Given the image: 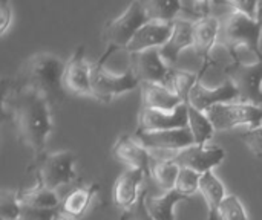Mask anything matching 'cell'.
Here are the masks:
<instances>
[{
	"mask_svg": "<svg viewBox=\"0 0 262 220\" xmlns=\"http://www.w3.org/2000/svg\"><path fill=\"white\" fill-rule=\"evenodd\" d=\"M3 113L11 118L18 141L34 152V158L45 153L52 119L51 104L41 93L29 89L5 87Z\"/></svg>",
	"mask_w": 262,
	"mask_h": 220,
	"instance_id": "cell-1",
	"label": "cell"
},
{
	"mask_svg": "<svg viewBox=\"0 0 262 220\" xmlns=\"http://www.w3.org/2000/svg\"><path fill=\"white\" fill-rule=\"evenodd\" d=\"M64 63L51 52H37L26 58L17 75L9 80L6 89H29L41 93L49 104L63 103L66 89L63 86Z\"/></svg>",
	"mask_w": 262,
	"mask_h": 220,
	"instance_id": "cell-2",
	"label": "cell"
},
{
	"mask_svg": "<svg viewBox=\"0 0 262 220\" xmlns=\"http://www.w3.org/2000/svg\"><path fill=\"white\" fill-rule=\"evenodd\" d=\"M261 34L262 23L259 20H253L236 11H229L221 21L218 40L229 51L230 57L236 55L239 46H244L256 57V60H261Z\"/></svg>",
	"mask_w": 262,
	"mask_h": 220,
	"instance_id": "cell-3",
	"label": "cell"
},
{
	"mask_svg": "<svg viewBox=\"0 0 262 220\" xmlns=\"http://www.w3.org/2000/svg\"><path fill=\"white\" fill-rule=\"evenodd\" d=\"M75 155L69 150L55 153H41L34 158L29 170L35 175L37 185L55 191L58 187L69 184L75 179L74 170Z\"/></svg>",
	"mask_w": 262,
	"mask_h": 220,
	"instance_id": "cell-4",
	"label": "cell"
},
{
	"mask_svg": "<svg viewBox=\"0 0 262 220\" xmlns=\"http://www.w3.org/2000/svg\"><path fill=\"white\" fill-rule=\"evenodd\" d=\"M147 15L143 2H132L117 18L109 20L103 29V38L107 44L106 52L103 54L106 58L120 47H127L137 31L147 23Z\"/></svg>",
	"mask_w": 262,
	"mask_h": 220,
	"instance_id": "cell-5",
	"label": "cell"
},
{
	"mask_svg": "<svg viewBox=\"0 0 262 220\" xmlns=\"http://www.w3.org/2000/svg\"><path fill=\"white\" fill-rule=\"evenodd\" d=\"M104 60L106 57L101 55V58L91 64V96L103 103H111L117 95L141 86L130 69L118 75L107 72L104 69Z\"/></svg>",
	"mask_w": 262,
	"mask_h": 220,
	"instance_id": "cell-6",
	"label": "cell"
},
{
	"mask_svg": "<svg viewBox=\"0 0 262 220\" xmlns=\"http://www.w3.org/2000/svg\"><path fill=\"white\" fill-rule=\"evenodd\" d=\"M226 77L235 84L239 101L244 104H262V58L253 63H244L238 54L232 57V63L224 69Z\"/></svg>",
	"mask_w": 262,
	"mask_h": 220,
	"instance_id": "cell-7",
	"label": "cell"
},
{
	"mask_svg": "<svg viewBox=\"0 0 262 220\" xmlns=\"http://www.w3.org/2000/svg\"><path fill=\"white\" fill-rule=\"evenodd\" d=\"M206 113L218 132L230 130L238 126L258 127L262 121V107L244 103L218 104L210 107Z\"/></svg>",
	"mask_w": 262,
	"mask_h": 220,
	"instance_id": "cell-8",
	"label": "cell"
},
{
	"mask_svg": "<svg viewBox=\"0 0 262 220\" xmlns=\"http://www.w3.org/2000/svg\"><path fill=\"white\" fill-rule=\"evenodd\" d=\"M129 61H130L129 69L132 70L135 78L140 81V84L143 83H154V84H163V86L169 84L173 67H170L163 60L160 54V47L134 52L130 54Z\"/></svg>",
	"mask_w": 262,
	"mask_h": 220,
	"instance_id": "cell-9",
	"label": "cell"
},
{
	"mask_svg": "<svg viewBox=\"0 0 262 220\" xmlns=\"http://www.w3.org/2000/svg\"><path fill=\"white\" fill-rule=\"evenodd\" d=\"M189 127V113L187 104H181L173 112L152 110L141 107L138 113V127L135 133H147V132H161V130H173Z\"/></svg>",
	"mask_w": 262,
	"mask_h": 220,
	"instance_id": "cell-10",
	"label": "cell"
},
{
	"mask_svg": "<svg viewBox=\"0 0 262 220\" xmlns=\"http://www.w3.org/2000/svg\"><path fill=\"white\" fill-rule=\"evenodd\" d=\"M226 152L223 149H204L200 145H190L178 152L170 158L180 168H190L200 175L213 170L224 159Z\"/></svg>",
	"mask_w": 262,
	"mask_h": 220,
	"instance_id": "cell-11",
	"label": "cell"
},
{
	"mask_svg": "<svg viewBox=\"0 0 262 220\" xmlns=\"http://www.w3.org/2000/svg\"><path fill=\"white\" fill-rule=\"evenodd\" d=\"M63 86L78 95H91V64L84 58V46H78L64 63Z\"/></svg>",
	"mask_w": 262,
	"mask_h": 220,
	"instance_id": "cell-12",
	"label": "cell"
},
{
	"mask_svg": "<svg viewBox=\"0 0 262 220\" xmlns=\"http://www.w3.org/2000/svg\"><path fill=\"white\" fill-rule=\"evenodd\" d=\"M137 139L146 149H158V150H184L190 145H195V138L189 127L173 129V130H161V132H147V133H135Z\"/></svg>",
	"mask_w": 262,
	"mask_h": 220,
	"instance_id": "cell-13",
	"label": "cell"
},
{
	"mask_svg": "<svg viewBox=\"0 0 262 220\" xmlns=\"http://www.w3.org/2000/svg\"><path fill=\"white\" fill-rule=\"evenodd\" d=\"M239 93L238 89L235 87V84L226 78V81L218 86L216 89H207L201 84V81H198L195 84V87L190 92L189 96V104L193 106L195 109H198L200 112H207L210 107L218 106V104H226L232 100H238Z\"/></svg>",
	"mask_w": 262,
	"mask_h": 220,
	"instance_id": "cell-14",
	"label": "cell"
},
{
	"mask_svg": "<svg viewBox=\"0 0 262 220\" xmlns=\"http://www.w3.org/2000/svg\"><path fill=\"white\" fill-rule=\"evenodd\" d=\"M112 153L120 162L127 165V168L141 170L144 173L150 172V162L154 158L147 153V149L140 144V141H135L129 135L118 136L112 147Z\"/></svg>",
	"mask_w": 262,
	"mask_h": 220,
	"instance_id": "cell-15",
	"label": "cell"
},
{
	"mask_svg": "<svg viewBox=\"0 0 262 220\" xmlns=\"http://www.w3.org/2000/svg\"><path fill=\"white\" fill-rule=\"evenodd\" d=\"M172 31H173V21L172 23L147 21L137 31V34L127 44L126 51L129 54H134L152 47H161L170 38Z\"/></svg>",
	"mask_w": 262,
	"mask_h": 220,
	"instance_id": "cell-16",
	"label": "cell"
},
{
	"mask_svg": "<svg viewBox=\"0 0 262 220\" xmlns=\"http://www.w3.org/2000/svg\"><path fill=\"white\" fill-rule=\"evenodd\" d=\"M144 175L146 173L141 170L127 168L117 178L114 188H112V201L118 208L126 211L132 205H135V202L138 201L143 191V190L140 191V184Z\"/></svg>",
	"mask_w": 262,
	"mask_h": 220,
	"instance_id": "cell-17",
	"label": "cell"
},
{
	"mask_svg": "<svg viewBox=\"0 0 262 220\" xmlns=\"http://www.w3.org/2000/svg\"><path fill=\"white\" fill-rule=\"evenodd\" d=\"M220 28H221V21L213 15L193 23V46L192 47L203 58L206 66H210L213 61L212 49L215 43L218 41Z\"/></svg>",
	"mask_w": 262,
	"mask_h": 220,
	"instance_id": "cell-18",
	"label": "cell"
},
{
	"mask_svg": "<svg viewBox=\"0 0 262 220\" xmlns=\"http://www.w3.org/2000/svg\"><path fill=\"white\" fill-rule=\"evenodd\" d=\"M190 46H193V21L178 17L173 20L172 35L167 43L160 47V54L163 60L172 67V64L178 60L181 51Z\"/></svg>",
	"mask_w": 262,
	"mask_h": 220,
	"instance_id": "cell-19",
	"label": "cell"
},
{
	"mask_svg": "<svg viewBox=\"0 0 262 220\" xmlns=\"http://www.w3.org/2000/svg\"><path fill=\"white\" fill-rule=\"evenodd\" d=\"M140 87H141V107L144 109L173 112L181 104H184L183 100L175 92H172L167 86L143 83Z\"/></svg>",
	"mask_w": 262,
	"mask_h": 220,
	"instance_id": "cell-20",
	"label": "cell"
},
{
	"mask_svg": "<svg viewBox=\"0 0 262 220\" xmlns=\"http://www.w3.org/2000/svg\"><path fill=\"white\" fill-rule=\"evenodd\" d=\"M100 190L98 184H91V185H83L71 191L68 196L60 204V213L69 216V217H81L88 207L91 205L94 196Z\"/></svg>",
	"mask_w": 262,
	"mask_h": 220,
	"instance_id": "cell-21",
	"label": "cell"
},
{
	"mask_svg": "<svg viewBox=\"0 0 262 220\" xmlns=\"http://www.w3.org/2000/svg\"><path fill=\"white\" fill-rule=\"evenodd\" d=\"M201 196L204 198V202L209 208V216L207 220H216L218 210L223 204V201L227 198L226 196V188L223 182L215 176V173L210 170L204 175H201L200 181V190Z\"/></svg>",
	"mask_w": 262,
	"mask_h": 220,
	"instance_id": "cell-22",
	"label": "cell"
},
{
	"mask_svg": "<svg viewBox=\"0 0 262 220\" xmlns=\"http://www.w3.org/2000/svg\"><path fill=\"white\" fill-rule=\"evenodd\" d=\"M189 198L177 191L175 188L170 191H166L163 196H146V208L149 214L155 220H175L173 208L178 202L187 201Z\"/></svg>",
	"mask_w": 262,
	"mask_h": 220,
	"instance_id": "cell-23",
	"label": "cell"
},
{
	"mask_svg": "<svg viewBox=\"0 0 262 220\" xmlns=\"http://www.w3.org/2000/svg\"><path fill=\"white\" fill-rule=\"evenodd\" d=\"M17 198H18L20 205L37 207V208H60V204H61L55 191L48 190L37 184L32 188L17 190Z\"/></svg>",
	"mask_w": 262,
	"mask_h": 220,
	"instance_id": "cell-24",
	"label": "cell"
},
{
	"mask_svg": "<svg viewBox=\"0 0 262 220\" xmlns=\"http://www.w3.org/2000/svg\"><path fill=\"white\" fill-rule=\"evenodd\" d=\"M207 67L209 66L204 64L200 72H190V70H183V69H172V75H170L167 87L172 92H175L183 100V103H187L192 89L201 80V77H203V74H204V70Z\"/></svg>",
	"mask_w": 262,
	"mask_h": 220,
	"instance_id": "cell-25",
	"label": "cell"
},
{
	"mask_svg": "<svg viewBox=\"0 0 262 220\" xmlns=\"http://www.w3.org/2000/svg\"><path fill=\"white\" fill-rule=\"evenodd\" d=\"M180 173V167L172 159H152L149 175L155 181V184L166 191L175 188V182Z\"/></svg>",
	"mask_w": 262,
	"mask_h": 220,
	"instance_id": "cell-26",
	"label": "cell"
},
{
	"mask_svg": "<svg viewBox=\"0 0 262 220\" xmlns=\"http://www.w3.org/2000/svg\"><path fill=\"white\" fill-rule=\"evenodd\" d=\"M186 104H187V113H189V129L195 138V145L204 147L206 142L213 136L215 127L210 123L207 113L200 112L189 103H186Z\"/></svg>",
	"mask_w": 262,
	"mask_h": 220,
	"instance_id": "cell-27",
	"label": "cell"
},
{
	"mask_svg": "<svg viewBox=\"0 0 262 220\" xmlns=\"http://www.w3.org/2000/svg\"><path fill=\"white\" fill-rule=\"evenodd\" d=\"M146 15L149 21H164L172 23L175 18H178L181 12V2L178 0H150L143 2Z\"/></svg>",
	"mask_w": 262,
	"mask_h": 220,
	"instance_id": "cell-28",
	"label": "cell"
},
{
	"mask_svg": "<svg viewBox=\"0 0 262 220\" xmlns=\"http://www.w3.org/2000/svg\"><path fill=\"white\" fill-rule=\"evenodd\" d=\"M21 205L17 198V190H2L0 193V219L18 220Z\"/></svg>",
	"mask_w": 262,
	"mask_h": 220,
	"instance_id": "cell-29",
	"label": "cell"
},
{
	"mask_svg": "<svg viewBox=\"0 0 262 220\" xmlns=\"http://www.w3.org/2000/svg\"><path fill=\"white\" fill-rule=\"evenodd\" d=\"M216 220H249V217L241 201L236 196L230 194L223 201L216 214Z\"/></svg>",
	"mask_w": 262,
	"mask_h": 220,
	"instance_id": "cell-30",
	"label": "cell"
},
{
	"mask_svg": "<svg viewBox=\"0 0 262 220\" xmlns=\"http://www.w3.org/2000/svg\"><path fill=\"white\" fill-rule=\"evenodd\" d=\"M210 9H212V3L210 2H203V0H187V2H181V12L184 14V20L189 21H200L203 18L210 17Z\"/></svg>",
	"mask_w": 262,
	"mask_h": 220,
	"instance_id": "cell-31",
	"label": "cell"
},
{
	"mask_svg": "<svg viewBox=\"0 0 262 220\" xmlns=\"http://www.w3.org/2000/svg\"><path fill=\"white\" fill-rule=\"evenodd\" d=\"M200 181L201 175L190 170V168H180L177 182H175V190L180 191L181 194L190 198L193 193L200 190Z\"/></svg>",
	"mask_w": 262,
	"mask_h": 220,
	"instance_id": "cell-32",
	"label": "cell"
},
{
	"mask_svg": "<svg viewBox=\"0 0 262 220\" xmlns=\"http://www.w3.org/2000/svg\"><path fill=\"white\" fill-rule=\"evenodd\" d=\"M146 196H147V190H143L135 205H132L129 210H126L121 214V220H155L146 208Z\"/></svg>",
	"mask_w": 262,
	"mask_h": 220,
	"instance_id": "cell-33",
	"label": "cell"
},
{
	"mask_svg": "<svg viewBox=\"0 0 262 220\" xmlns=\"http://www.w3.org/2000/svg\"><path fill=\"white\" fill-rule=\"evenodd\" d=\"M60 213V208H37L21 205L18 220H54Z\"/></svg>",
	"mask_w": 262,
	"mask_h": 220,
	"instance_id": "cell-34",
	"label": "cell"
},
{
	"mask_svg": "<svg viewBox=\"0 0 262 220\" xmlns=\"http://www.w3.org/2000/svg\"><path fill=\"white\" fill-rule=\"evenodd\" d=\"M243 141L249 145V149L255 155L262 156V126L252 127L250 130H247L243 135Z\"/></svg>",
	"mask_w": 262,
	"mask_h": 220,
	"instance_id": "cell-35",
	"label": "cell"
},
{
	"mask_svg": "<svg viewBox=\"0 0 262 220\" xmlns=\"http://www.w3.org/2000/svg\"><path fill=\"white\" fill-rule=\"evenodd\" d=\"M227 5L232 8V11L241 12L253 20H258V11H259V2H246V0H235L227 2Z\"/></svg>",
	"mask_w": 262,
	"mask_h": 220,
	"instance_id": "cell-36",
	"label": "cell"
},
{
	"mask_svg": "<svg viewBox=\"0 0 262 220\" xmlns=\"http://www.w3.org/2000/svg\"><path fill=\"white\" fill-rule=\"evenodd\" d=\"M12 20V9L8 2H0V34H5Z\"/></svg>",
	"mask_w": 262,
	"mask_h": 220,
	"instance_id": "cell-37",
	"label": "cell"
},
{
	"mask_svg": "<svg viewBox=\"0 0 262 220\" xmlns=\"http://www.w3.org/2000/svg\"><path fill=\"white\" fill-rule=\"evenodd\" d=\"M54 220H72V219H71L69 216H66V214H63V213H58Z\"/></svg>",
	"mask_w": 262,
	"mask_h": 220,
	"instance_id": "cell-38",
	"label": "cell"
},
{
	"mask_svg": "<svg viewBox=\"0 0 262 220\" xmlns=\"http://www.w3.org/2000/svg\"><path fill=\"white\" fill-rule=\"evenodd\" d=\"M258 20L262 23V3L259 5V11H258Z\"/></svg>",
	"mask_w": 262,
	"mask_h": 220,
	"instance_id": "cell-39",
	"label": "cell"
}]
</instances>
